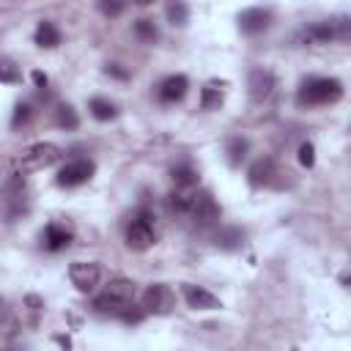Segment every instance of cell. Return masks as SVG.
Instances as JSON below:
<instances>
[{
    "mask_svg": "<svg viewBox=\"0 0 351 351\" xmlns=\"http://www.w3.org/2000/svg\"><path fill=\"white\" fill-rule=\"evenodd\" d=\"M340 99H343V82L335 77H307L296 90V101L302 107L335 104Z\"/></svg>",
    "mask_w": 351,
    "mask_h": 351,
    "instance_id": "obj_1",
    "label": "cell"
},
{
    "mask_svg": "<svg viewBox=\"0 0 351 351\" xmlns=\"http://www.w3.org/2000/svg\"><path fill=\"white\" fill-rule=\"evenodd\" d=\"M154 211L148 208H140L132 222L126 225V247L134 250V252H145L156 244V228H154Z\"/></svg>",
    "mask_w": 351,
    "mask_h": 351,
    "instance_id": "obj_2",
    "label": "cell"
},
{
    "mask_svg": "<svg viewBox=\"0 0 351 351\" xmlns=\"http://www.w3.org/2000/svg\"><path fill=\"white\" fill-rule=\"evenodd\" d=\"M184 217H189V219H192L195 225H200V228H211V225L219 222L222 208H219V203L214 200V195L203 189V192H192V195H186Z\"/></svg>",
    "mask_w": 351,
    "mask_h": 351,
    "instance_id": "obj_3",
    "label": "cell"
},
{
    "mask_svg": "<svg viewBox=\"0 0 351 351\" xmlns=\"http://www.w3.org/2000/svg\"><path fill=\"white\" fill-rule=\"evenodd\" d=\"M63 156L60 145L55 143H33L27 145L22 154H19V170L22 173H36V170H44V167H52L58 159Z\"/></svg>",
    "mask_w": 351,
    "mask_h": 351,
    "instance_id": "obj_4",
    "label": "cell"
},
{
    "mask_svg": "<svg viewBox=\"0 0 351 351\" xmlns=\"http://www.w3.org/2000/svg\"><path fill=\"white\" fill-rule=\"evenodd\" d=\"M307 41L315 44H329V41H348L351 38V22L348 16H337V19H326V22H315L304 30Z\"/></svg>",
    "mask_w": 351,
    "mask_h": 351,
    "instance_id": "obj_5",
    "label": "cell"
},
{
    "mask_svg": "<svg viewBox=\"0 0 351 351\" xmlns=\"http://www.w3.org/2000/svg\"><path fill=\"white\" fill-rule=\"evenodd\" d=\"M140 302H143L140 307L145 310V315H170L173 307H176V293H173L170 285L154 282V285H148L143 291V299Z\"/></svg>",
    "mask_w": 351,
    "mask_h": 351,
    "instance_id": "obj_6",
    "label": "cell"
},
{
    "mask_svg": "<svg viewBox=\"0 0 351 351\" xmlns=\"http://www.w3.org/2000/svg\"><path fill=\"white\" fill-rule=\"evenodd\" d=\"M69 280L80 293H90L101 280V266L96 261H74L69 266Z\"/></svg>",
    "mask_w": 351,
    "mask_h": 351,
    "instance_id": "obj_7",
    "label": "cell"
},
{
    "mask_svg": "<svg viewBox=\"0 0 351 351\" xmlns=\"http://www.w3.org/2000/svg\"><path fill=\"white\" fill-rule=\"evenodd\" d=\"M96 173V165L90 159H71L58 170V186H80L90 181Z\"/></svg>",
    "mask_w": 351,
    "mask_h": 351,
    "instance_id": "obj_8",
    "label": "cell"
},
{
    "mask_svg": "<svg viewBox=\"0 0 351 351\" xmlns=\"http://www.w3.org/2000/svg\"><path fill=\"white\" fill-rule=\"evenodd\" d=\"M277 88V77L269 69H252L247 74V90L252 101H266Z\"/></svg>",
    "mask_w": 351,
    "mask_h": 351,
    "instance_id": "obj_9",
    "label": "cell"
},
{
    "mask_svg": "<svg viewBox=\"0 0 351 351\" xmlns=\"http://www.w3.org/2000/svg\"><path fill=\"white\" fill-rule=\"evenodd\" d=\"M282 176V170L274 165V159H255L247 170V181L252 186H280L277 178Z\"/></svg>",
    "mask_w": 351,
    "mask_h": 351,
    "instance_id": "obj_10",
    "label": "cell"
},
{
    "mask_svg": "<svg viewBox=\"0 0 351 351\" xmlns=\"http://www.w3.org/2000/svg\"><path fill=\"white\" fill-rule=\"evenodd\" d=\"M269 25H271V11H266V8H258L255 5V8H244L239 14V30L247 33V36H258Z\"/></svg>",
    "mask_w": 351,
    "mask_h": 351,
    "instance_id": "obj_11",
    "label": "cell"
},
{
    "mask_svg": "<svg viewBox=\"0 0 351 351\" xmlns=\"http://www.w3.org/2000/svg\"><path fill=\"white\" fill-rule=\"evenodd\" d=\"M181 293H184V299H186V304H189L192 310H219V307H222V302H219L211 291H206L203 285L184 282V285H181Z\"/></svg>",
    "mask_w": 351,
    "mask_h": 351,
    "instance_id": "obj_12",
    "label": "cell"
},
{
    "mask_svg": "<svg viewBox=\"0 0 351 351\" xmlns=\"http://www.w3.org/2000/svg\"><path fill=\"white\" fill-rule=\"evenodd\" d=\"M186 90H189V80L184 74H170V77H165L159 82V90L156 93H159V101L176 104V101H181L186 96Z\"/></svg>",
    "mask_w": 351,
    "mask_h": 351,
    "instance_id": "obj_13",
    "label": "cell"
},
{
    "mask_svg": "<svg viewBox=\"0 0 351 351\" xmlns=\"http://www.w3.org/2000/svg\"><path fill=\"white\" fill-rule=\"evenodd\" d=\"M41 241H44V247H47L49 252H60V250H66V247L71 244V230L63 228V225H58V222H49V225L44 228Z\"/></svg>",
    "mask_w": 351,
    "mask_h": 351,
    "instance_id": "obj_14",
    "label": "cell"
},
{
    "mask_svg": "<svg viewBox=\"0 0 351 351\" xmlns=\"http://www.w3.org/2000/svg\"><path fill=\"white\" fill-rule=\"evenodd\" d=\"M225 101V82L222 80H211L203 85L200 90V107L203 110H219Z\"/></svg>",
    "mask_w": 351,
    "mask_h": 351,
    "instance_id": "obj_15",
    "label": "cell"
},
{
    "mask_svg": "<svg viewBox=\"0 0 351 351\" xmlns=\"http://www.w3.org/2000/svg\"><path fill=\"white\" fill-rule=\"evenodd\" d=\"M247 154H250V140H247V137H241V134L228 137V143H225V156H228V162H230L233 167H239V165L247 159Z\"/></svg>",
    "mask_w": 351,
    "mask_h": 351,
    "instance_id": "obj_16",
    "label": "cell"
},
{
    "mask_svg": "<svg viewBox=\"0 0 351 351\" xmlns=\"http://www.w3.org/2000/svg\"><path fill=\"white\" fill-rule=\"evenodd\" d=\"M33 38H36V44H38V47L52 49V47H58V44H60V30H58L52 22H38V27H36Z\"/></svg>",
    "mask_w": 351,
    "mask_h": 351,
    "instance_id": "obj_17",
    "label": "cell"
},
{
    "mask_svg": "<svg viewBox=\"0 0 351 351\" xmlns=\"http://www.w3.org/2000/svg\"><path fill=\"white\" fill-rule=\"evenodd\" d=\"M88 110H90V115H93L96 121H112V118L118 115V107H115L110 99H104V96H93V99L88 101Z\"/></svg>",
    "mask_w": 351,
    "mask_h": 351,
    "instance_id": "obj_18",
    "label": "cell"
},
{
    "mask_svg": "<svg viewBox=\"0 0 351 351\" xmlns=\"http://www.w3.org/2000/svg\"><path fill=\"white\" fill-rule=\"evenodd\" d=\"M170 178H173L176 189H189V186L197 184V170H195L192 165H176V167L170 170Z\"/></svg>",
    "mask_w": 351,
    "mask_h": 351,
    "instance_id": "obj_19",
    "label": "cell"
},
{
    "mask_svg": "<svg viewBox=\"0 0 351 351\" xmlns=\"http://www.w3.org/2000/svg\"><path fill=\"white\" fill-rule=\"evenodd\" d=\"M214 241H217V247L219 250H239L241 247V241H244V230L241 228H222L217 236H214Z\"/></svg>",
    "mask_w": 351,
    "mask_h": 351,
    "instance_id": "obj_20",
    "label": "cell"
},
{
    "mask_svg": "<svg viewBox=\"0 0 351 351\" xmlns=\"http://www.w3.org/2000/svg\"><path fill=\"white\" fill-rule=\"evenodd\" d=\"M55 123H58L60 129L71 132V129L80 126V115H77V110H74L71 104H58V110H55Z\"/></svg>",
    "mask_w": 351,
    "mask_h": 351,
    "instance_id": "obj_21",
    "label": "cell"
},
{
    "mask_svg": "<svg viewBox=\"0 0 351 351\" xmlns=\"http://www.w3.org/2000/svg\"><path fill=\"white\" fill-rule=\"evenodd\" d=\"M104 291H110L112 296L126 299V302H132V299H134V282H132V280H126V277H115V280H110Z\"/></svg>",
    "mask_w": 351,
    "mask_h": 351,
    "instance_id": "obj_22",
    "label": "cell"
},
{
    "mask_svg": "<svg viewBox=\"0 0 351 351\" xmlns=\"http://www.w3.org/2000/svg\"><path fill=\"white\" fill-rule=\"evenodd\" d=\"M167 22L170 25H178V27H184L189 22V8H186L184 0H170L167 3Z\"/></svg>",
    "mask_w": 351,
    "mask_h": 351,
    "instance_id": "obj_23",
    "label": "cell"
},
{
    "mask_svg": "<svg viewBox=\"0 0 351 351\" xmlns=\"http://www.w3.org/2000/svg\"><path fill=\"white\" fill-rule=\"evenodd\" d=\"M134 36H137L140 41H145V44H154V41L159 38V30H156L154 19H137V22H134Z\"/></svg>",
    "mask_w": 351,
    "mask_h": 351,
    "instance_id": "obj_24",
    "label": "cell"
},
{
    "mask_svg": "<svg viewBox=\"0 0 351 351\" xmlns=\"http://www.w3.org/2000/svg\"><path fill=\"white\" fill-rule=\"evenodd\" d=\"M96 5L104 16H121L126 11V0H96Z\"/></svg>",
    "mask_w": 351,
    "mask_h": 351,
    "instance_id": "obj_25",
    "label": "cell"
},
{
    "mask_svg": "<svg viewBox=\"0 0 351 351\" xmlns=\"http://www.w3.org/2000/svg\"><path fill=\"white\" fill-rule=\"evenodd\" d=\"M30 115H33L30 104H27V101H19V104L14 107V115H11V126H14V129H19L22 123H27V121H30Z\"/></svg>",
    "mask_w": 351,
    "mask_h": 351,
    "instance_id": "obj_26",
    "label": "cell"
},
{
    "mask_svg": "<svg viewBox=\"0 0 351 351\" xmlns=\"http://www.w3.org/2000/svg\"><path fill=\"white\" fill-rule=\"evenodd\" d=\"M299 162H302V167H313L315 165V148H313V143H302L299 145Z\"/></svg>",
    "mask_w": 351,
    "mask_h": 351,
    "instance_id": "obj_27",
    "label": "cell"
},
{
    "mask_svg": "<svg viewBox=\"0 0 351 351\" xmlns=\"http://www.w3.org/2000/svg\"><path fill=\"white\" fill-rule=\"evenodd\" d=\"M22 80V74L14 69V66H8V63H0V82H8V85H16Z\"/></svg>",
    "mask_w": 351,
    "mask_h": 351,
    "instance_id": "obj_28",
    "label": "cell"
},
{
    "mask_svg": "<svg viewBox=\"0 0 351 351\" xmlns=\"http://www.w3.org/2000/svg\"><path fill=\"white\" fill-rule=\"evenodd\" d=\"M104 71H107V74H112V77H118V80H129V71H126V69H121V63H107V66H104Z\"/></svg>",
    "mask_w": 351,
    "mask_h": 351,
    "instance_id": "obj_29",
    "label": "cell"
},
{
    "mask_svg": "<svg viewBox=\"0 0 351 351\" xmlns=\"http://www.w3.org/2000/svg\"><path fill=\"white\" fill-rule=\"evenodd\" d=\"M33 82H36V88H47V74L44 71H33Z\"/></svg>",
    "mask_w": 351,
    "mask_h": 351,
    "instance_id": "obj_30",
    "label": "cell"
},
{
    "mask_svg": "<svg viewBox=\"0 0 351 351\" xmlns=\"http://www.w3.org/2000/svg\"><path fill=\"white\" fill-rule=\"evenodd\" d=\"M55 343H60V346H66V348L71 346V340H69V337H63V335H58V337H55Z\"/></svg>",
    "mask_w": 351,
    "mask_h": 351,
    "instance_id": "obj_31",
    "label": "cell"
},
{
    "mask_svg": "<svg viewBox=\"0 0 351 351\" xmlns=\"http://www.w3.org/2000/svg\"><path fill=\"white\" fill-rule=\"evenodd\" d=\"M134 3H137V5H151L154 0H134Z\"/></svg>",
    "mask_w": 351,
    "mask_h": 351,
    "instance_id": "obj_32",
    "label": "cell"
}]
</instances>
